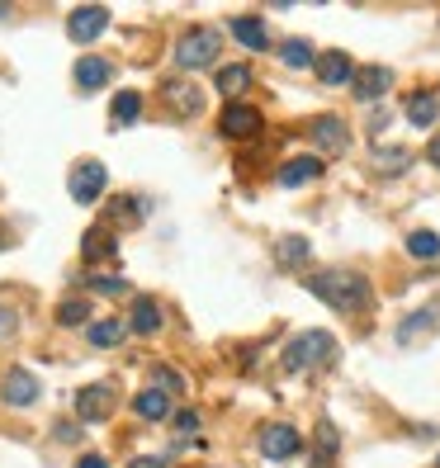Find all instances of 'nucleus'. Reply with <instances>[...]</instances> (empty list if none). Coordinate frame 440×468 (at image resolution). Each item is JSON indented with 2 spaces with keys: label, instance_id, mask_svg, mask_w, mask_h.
I'll return each instance as SVG.
<instances>
[{
  "label": "nucleus",
  "instance_id": "obj_1",
  "mask_svg": "<svg viewBox=\"0 0 440 468\" xmlns=\"http://www.w3.org/2000/svg\"><path fill=\"white\" fill-rule=\"evenodd\" d=\"M308 293L322 298L327 308L337 312H360L369 308V280L355 270H322V274H308Z\"/></svg>",
  "mask_w": 440,
  "mask_h": 468
},
{
  "label": "nucleus",
  "instance_id": "obj_2",
  "mask_svg": "<svg viewBox=\"0 0 440 468\" xmlns=\"http://www.w3.org/2000/svg\"><path fill=\"white\" fill-rule=\"evenodd\" d=\"M331 359H337V340H331L327 331H303V336H293L284 346V369L289 374H308L318 365H331Z\"/></svg>",
  "mask_w": 440,
  "mask_h": 468
},
{
  "label": "nucleus",
  "instance_id": "obj_3",
  "mask_svg": "<svg viewBox=\"0 0 440 468\" xmlns=\"http://www.w3.org/2000/svg\"><path fill=\"white\" fill-rule=\"evenodd\" d=\"M223 53V33L218 29H190L180 43H176V62L180 72H199V67H214Z\"/></svg>",
  "mask_w": 440,
  "mask_h": 468
},
{
  "label": "nucleus",
  "instance_id": "obj_4",
  "mask_svg": "<svg viewBox=\"0 0 440 468\" xmlns=\"http://www.w3.org/2000/svg\"><path fill=\"white\" fill-rule=\"evenodd\" d=\"M256 444H261V454H265V459H275V463H284V459H293V454L303 450V435L293 431V425L275 421V425H261V435H256Z\"/></svg>",
  "mask_w": 440,
  "mask_h": 468
},
{
  "label": "nucleus",
  "instance_id": "obj_5",
  "mask_svg": "<svg viewBox=\"0 0 440 468\" xmlns=\"http://www.w3.org/2000/svg\"><path fill=\"white\" fill-rule=\"evenodd\" d=\"M104 185H110V170H104V161H81L76 170H72V199L76 204H95L100 195H104Z\"/></svg>",
  "mask_w": 440,
  "mask_h": 468
},
{
  "label": "nucleus",
  "instance_id": "obj_6",
  "mask_svg": "<svg viewBox=\"0 0 440 468\" xmlns=\"http://www.w3.org/2000/svg\"><path fill=\"white\" fill-rule=\"evenodd\" d=\"M67 33H72V43H95L100 33H110V10L104 5H76L67 14Z\"/></svg>",
  "mask_w": 440,
  "mask_h": 468
},
{
  "label": "nucleus",
  "instance_id": "obj_7",
  "mask_svg": "<svg viewBox=\"0 0 440 468\" xmlns=\"http://www.w3.org/2000/svg\"><path fill=\"white\" fill-rule=\"evenodd\" d=\"M76 412H81V421H104L114 412V388L110 383H86L76 393Z\"/></svg>",
  "mask_w": 440,
  "mask_h": 468
},
{
  "label": "nucleus",
  "instance_id": "obj_8",
  "mask_svg": "<svg viewBox=\"0 0 440 468\" xmlns=\"http://www.w3.org/2000/svg\"><path fill=\"white\" fill-rule=\"evenodd\" d=\"M218 128H223V138H237V142L242 138H256L261 133V110H251V104H227Z\"/></svg>",
  "mask_w": 440,
  "mask_h": 468
},
{
  "label": "nucleus",
  "instance_id": "obj_9",
  "mask_svg": "<svg viewBox=\"0 0 440 468\" xmlns=\"http://www.w3.org/2000/svg\"><path fill=\"white\" fill-rule=\"evenodd\" d=\"M312 142L322 147V152H346L350 147V128L341 123V119H331V114H322V119H312Z\"/></svg>",
  "mask_w": 440,
  "mask_h": 468
},
{
  "label": "nucleus",
  "instance_id": "obj_10",
  "mask_svg": "<svg viewBox=\"0 0 440 468\" xmlns=\"http://www.w3.org/2000/svg\"><path fill=\"white\" fill-rule=\"evenodd\" d=\"M312 72H318L322 85H350L355 81V62L346 53H322V57H312Z\"/></svg>",
  "mask_w": 440,
  "mask_h": 468
},
{
  "label": "nucleus",
  "instance_id": "obj_11",
  "mask_svg": "<svg viewBox=\"0 0 440 468\" xmlns=\"http://www.w3.org/2000/svg\"><path fill=\"white\" fill-rule=\"evenodd\" d=\"M0 393H5L10 407H29V402L38 397V378H33L29 369H10L5 383H0Z\"/></svg>",
  "mask_w": 440,
  "mask_h": 468
},
{
  "label": "nucleus",
  "instance_id": "obj_12",
  "mask_svg": "<svg viewBox=\"0 0 440 468\" xmlns=\"http://www.w3.org/2000/svg\"><path fill=\"white\" fill-rule=\"evenodd\" d=\"M161 95H166V104H171L176 114H199V110H204V95L195 91L190 81H180V76H176V81H166V85H161Z\"/></svg>",
  "mask_w": 440,
  "mask_h": 468
},
{
  "label": "nucleus",
  "instance_id": "obj_13",
  "mask_svg": "<svg viewBox=\"0 0 440 468\" xmlns=\"http://www.w3.org/2000/svg\"><path fill=\"white\" fill-rule=\"evenodd\" d=\"M393 85V72L388 67H365V72H355V81H350V91H355V100H379L384 91Z\"/></svg>",
  "mask_w": 440,
  "mask_h": 468
},
{
  "label": "nucleus",
  "instance_id": "obj_14",
  "mask_svg": "<svg viewBox=\"0 0 440 468\" xmlns=\"http://www.w3.org/2000/svg\"><path fill=\"white\" fill-rule=\"evenodd\" d=\"M318 176H322V161H318V157H293V161L280 166V185H284V189H299V185L318 180Z\"/></svg>",
  "mask_w": 440,
  "mask_h": 468
},
{
  "label": "nucleus",
  "instance_id": "obj_15",
  "mask_svg": "<svg viewBox=\"0 0 440 468\" xmlns=\"http://www.w3.org/2000/svg\"><path fill=\"white\" fill-rule=\"evenodd\" d=\"M81 255H86V261H114V255H119L114 232L110 227H91L86 237H81Z\"/></svg>",
  "mask_w": 440,
  "mask_h": 468
},
{
  "label": "nucleus",
  "instance_id": "obj_16",
  "mask_svg": "<svg viewBox=\"0 0 440 468\" xmlns=\"http://www.w3.org/2000/svg\"><path fill=\"white\" fill-rule=\"evenodd\" d=\"M233 33H237L242 48H251V53H265L270 48V33H265V24H261L256 14H237L233 19Z\"/></svg>",
  "mask_w": 440,
  "mask_h": 468
},
{
  "label": "nucleus",
  "instance_id": "obj_17",
  "mask_svg": "<svg viewBox=\"0 0 440 468\" xmlns=\"http://www.w3.org/2000/svg\"><path fill=\"white\" fill-rule=\"evenodd\" d=\"M435 114H440V100H435L431 91L407 95V123H412V128H431V123H435Z\"/></svg>",
  "mask_w": 440,
  "mask_h": 468
},
{
  "label": "nucleus",
  "instance_id": "obj_18",
  "mask_svg": "<svg viewBox=\"0 0 440 468\" xmlns=\"http://www.w3.org/2000/svg\"><path fill=\"white\" fill-rule=\"evenodd\" d=\"M133 412H138L142 421H166V416H171V397L157 393V388H142V393L133 397Z\"/></svg>",
  "mask_w": 440,
  "mask_h": 468
},
{
  "label": "nucleus",
  "instance_id": "obj_19",
  "mask_svg": "<svg viewBox=\"0 0 440 468\" xmlns=\"http://www.w3.org/2000/svg\"><path fill=\"white\" fill-rule=\"evenodd\" d=\"M129 327H133L138 336H157V331H161V308L152 303V298H138V303H133V317H129Z\"/></svg>",
  "mask_w": 440,
  "mask_h": 468
},
{
  "label": "nucleus",
  "instance_id": "obj_20",
  "mask_svg": "<svg viewBox=\"0 0 440 468\" xmlns=\"http://www.w3.org/2000/svg\"><path fill=\"white\" fill-rule=\"evenodd\" d=\"M104 81H110V62L104 57H81L76 62V85L81 91H100Z\"/></svg>",
  "mask_w": 440,
  "mask_h": 468
},
{
  "label": "nucleus",
  "instance_id": "obj_21",
  "mask_svg": "<svg viewBox=\"0 0 440 468\" xmlns=\"http://www.w3.org/2000/svg\"><path fill=\"white\" fill-rule=\"evenodd\" d=\"M242 91H251V67L227 62V67L218 72V95H242Z\"/></svg>",
  "mask_w": 440,
  "mask_h": 468
},
{
  "label": "nucleus",
  "instance_id": "obj_22",
  "mask_svg": "<svg viewBox=\"0 0 440 468\" xmlns=\"http://www.w3.org/2000/svg\"><path fill=\"white\" fill-rule=\"evenodd\" d=\"M138 114H142V95H138V91H119L110 119H114L119 128H129V123H138Z\"/></svg>",
  "mask_w": 440,
  "mask_h": 468
},
{
  "label": "nucleus",
  "instance_id": "obj_23",
  "mask_svg": "<svg viewBox=\"0 0 440 468\" xmlns=\"http://www.w3.org/2000/svg\"><path fill=\"white\" fill-rule=\"evenodd\" d=\"M275 255H280V265H284V270H299V265L308 261V255H312V246H308L303 237H284V242L275 246Z\"/></svg>",
  "mask_w": 440,
  "mask_h": 468
},
{
  "label": "nucleus",
  "instance_id": "obj_24",
  "mask_svg": "<svg viewBox=\"0 0 440 468\" xmlns=\"http://www.w3.org/2000/svg\"><path fill=\"white\" fill-rule=\"evenodd\" d=\"M119 340H123V322H119V317H104V322L91 327V346L95 350H110V346H119Z\"/></svg>",
  "mask_w": 440,
  "mask_h": 468
},
{
  "label": "nucleus",
  "instance_id": "obj_25",
  "mask_svg": "<svg viewBox=\"0 0 440 468\" xmlns=\"http://www.w3.org/2000/svg\"><path fill=\"white\" fill-rule=\"evenodd\" d=\"M435 322H440V317H435L431 308H426V312H416V317H407V322L397 327V340H403V346H412V340L422 336V331H435Z\"/></svg>",
  "mask_w": 440,
  "mask_h": 468
},
{
  "label": "nucleus",
  "instance_id": "obj_26",
  "mask_svg": "<svg viewBox=\"0 0 440 468\" xmlns=\"http://www.w3.org/2000/svg\"><path fill=\"white\" fill-rule=\"evenodd\" d=\"M407 251L416 255V261H435V255H440V237H435V232H412V237H407Z\"/></svg>",
  "mask_w": 440,
  "mask_h": 468
},
{
  "label": "nucleus",
  "instance_id": "obj_27",
  "mask_svg": "<svg viewBox=\"0 0 440 468\" xmlns=\"http://www.w3.org/2000/svg\"><path fill=\"white\" fill-rule=\"evenodd\" d=\"M337 425H331V421H318V468H327L331 459H337Z\"/></svg>",
  "mask_w": 440,
  "mask_h": 468
},
{
  "label": "nucleus",
  "instance_id": "obj_28",
  "mask_svg": "<svg viewBox=\"0 0 440 468\" xmlns=\"http://www.w3.org/2000/svg\"><path fill=\"white\" fill-rule=\"evenodd\" d=\"M152 383H157V393H185V374H176L171 365H152Z\"/></svg>",
  "mask_w": 440,
  "mask_h": 468
},
{
  "label": "nucleus",
  "instance_id": "obj_29",
  "mask_svg": "<svg viewBox=\"0 0 440 468\" xmlns=\"http://www.w3.org/2000/svg\"><path fill=\"white\" fill-rule=\"evenodd\" d=\"M86 317H91V303H86V298H67V303L57 308V322H62V327H81Z\"/></svg>",
  "mask_w": 440,
  "mask_h": 468
},
{
  "label": "nucleus",
  "instance_id": "obj_30",
  "mask_svg": "<svg viewBox=\"0 0 440 468\" xmlns=\"http://www.w3.org/2000/svg\"><path fill=\"white\" fill-rule=\"evenodd\" d=\"M280 57H284V67H312V48L303 38H289L284 48H280Z\"/></svg>",
  "mask_w": 440,
  "mask_h": 468
},
{
  "label": "nucleus",
  "instance_id": "obj_31",
  "mask_svg": "<svg viewBox=\"0 0 440 468\" xmlns=\"http://www.w3.org/2000/svg\"><path fill=\"white\" fill-rule=\"evenodd\" d=\"M14 327H19V317H14L5 303H0V340H5V336H14Z\"/></svg>",
  "mask_w": 440,
  "mask_h": 468
},
{
  "label": "nucleus",
  "instance_id": "obj_32",
  "mask_svg": "<svg viewBox=\"0 0 440 468\" xmlns=\"http://www.w3.org/2000/svg\"><path fill=\"white\" fill-rule=\"evenodd\" d=\"M176 431H180V435H195V431H199V416H195V412H180V416H176Z\"/></svg>",
  "mask_w": 440,
  "mask_h": 468
},
{
  "label": "nucleus",
  "instance_id": "obj_33",
  "mask_svg": "<svg viewBox=\"0 0 440 468\" xmlns=\"http://www.w3.org/2000/svg\"><path fill=\"white\" fill-rule=\"evenodd\" d=\"M91 289L95 293H129V284H123V280H91Z\"/></svg>",
  "mask_w": 440,
  "mask_h": 468
},
{
  "label": "nucleus",
  "instance_id": "obj_34",
  "mask_svg": "<svg viewBox=\"0 0 440 468\" xmlns=\"http://www.w3.org/2000/svg\"><path fill=\"white\" fill-rule=\"evenodd\" d=\"M379 166H384V170H403V166H407V152H379Z\"/></svg>",
  "mask_w": 440,
  "mask_h": 468
},
{
  "label": "nucleus",
  "instance_id": "obj_35",
  "mask_svg": "<svg viewBox=\"0 0 440 468\" xmlns=\"http://www.w3.org/2000/svg\"><path fill=\"white\" fill-rule=\"evenodd\" d=\"M76 468H110V459H100V454H86V459H81Z\"/></svg>",
  "mask_w": 440,
  "mask_h": 468
},
{
  "label": "nucleus",
  "instance_id": "obj_36",
  "mask_svg": "<svg viewBox=\"0 0 440 468\" xmlns=\"http://www.w3.org/2000/svg\"><path fill=\"white\" fill-rule=\"evenodd\" d=\"M129 468H166V459H133Z\"/></svg>",
  "mask_w": 440,
  "mask_h": 468
},
{
  "label": "nucleus",
  "instance_id": "obj_37",
  "mask_svg": "<svg viewBox=\"0 0 440 468\" xmlns=\"http://www.w3.org/2000/svg\"><path fill=\"white\" fill-rule=\"evenodd\" d=\"M426 157H431V166H435V170H440V138H435V142H431V147H426Z\"/></svg>",
  "mask_w": 440,
  "mask_h": 468
},
{
  "label": "nucleus",
  "instance_id": "obj_38",
  "mask_svg": "<svg viewBox=\"0 0 440 468\" xmlns=\"http://www.w3.org/2000/svg\"><path fill=\"white\" fill-rule=\"evenodd\" d=\"M435 468H440V463H435Z\"/></svg>",
  "mask_w": 440,
  "mask_h": 468
}]
</instances>
